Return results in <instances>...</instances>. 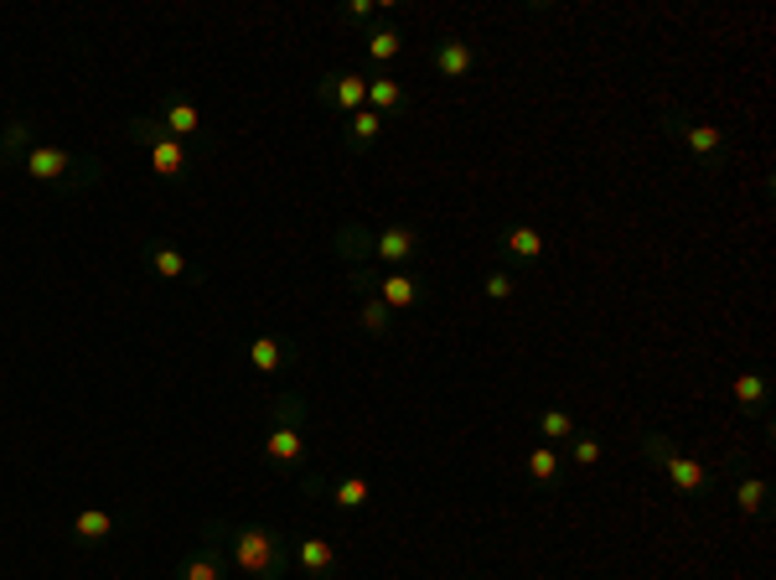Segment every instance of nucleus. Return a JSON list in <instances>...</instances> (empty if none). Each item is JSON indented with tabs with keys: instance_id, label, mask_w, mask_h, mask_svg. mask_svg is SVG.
Returning <instances> with one entry per match:
<instances>
[{
	"instance_id": "obj_8",
	"label": "nucleus",
	"mask_w": 776,
	"mask_h": 580,
	"mask_svg": "<svg viewBox=\"0 0 776 580\" xmlns=\"http://www.w3.org/2000/svg\"><path fill=\"white\" fill-rule=\"evenodd\" d=\"M317 99L326 109H337L342 120L358 115V109H368V73H326L317 83Z\"/></svg>"
},
{
	"instance_id": "obj_5",
	"label": "nucleus",
	"mask_w": 776,
	"mask_h": 580,
	"mask_svg": "<svg viewBox=\"0 0 776 580\" xmlns=\"http://www.w3.org/2000/svg\"><path fill=\"white\" fill-rule=\"evenodd\" d=\"M347 281L358 285V291H373L389 311H415V306H425V296H430L425 281L409 275V270H389V275H383V270H362V264H353Z\"/></svg>"
},
{
	"instance_id": "obj_25",
	"label": "nucleus",
	"mask_w": 776,
	"mask_h": 580,
	"mask_svg": "<svg viewBox=\"0 0 776 580\" xmlns=\"http://www.w3.org/2000/svg\"><path fill=\"white\" fill-rule=\"evenodd\" d=\"M580 425L570 410H559V404H549V410H538V436H544V446H559V440H570Z\"/></svg>"
},
{
	"instance_id": "obj_9",
	"label": "nucleus",
	"mask_w": 776,
	"mask_h": 580,
	"mask_svg": "<svg viewBox=\"0 0 776 580\" xmlns=\"http://www.w3.org/2000/svg\"><path fill=\"white\" fill-rule=\"evenodd\" d=\"M243 358H249V368H259V374H285V368L300 363V347L290 338H279V332H259V338L243 342Z\"/></svg>"
},
{
	"instance_id": "obj_18",
	"label": "nucleus",
	"mask_w": 776,
	"mask_h": 580,
	"mask_svg": "<svg viewBox=\"0 0 776 580\" xmlns=\"http://www.w3.org/2000/svg\"><path fill=\"white\" fill-rule=\"evenodd\" d=\"M379 135H383V115H373V109H358V115H347V125H342V141H347L353 156H368Z\"/></svg>"
},
{
	"instance_id": "obj_29",
	"label": "nucleus",
	"mask_w": 776,
	"mask_h": 580,
	"mask_svg": "<svg viewBox=\"0 0 776 580\" xmlns=\"http://www.w3.org/2000/svg\"><path fill=\"white\" fill-rule=\"evenodd\" d=\"M481 296H487V300H513L517 296V281L508 275V270H498V264H492V270L481 275Z\"/></svg>"
},
{
	"instance_id": "obj_10",
	"label": "nucleus",
	"mask_w": 776,
	"mask_h": 580,
	"mask_svg": "<svg viewBox=\"0 0 776 580\" xmlns=\"http://www.w3.org/2000/svg\"><path fill=\"white\" fill-rule=\"evenodd\" d=\"M419 244H425V234H419L415 223H383L379 234H373V260L404 270L419 255Z\"/></svg>"
},
{
	"instance_id": "obj_3",
	"label": "nucleus",
	"mask_w": 776,
	"mask_h": 580,
	"mask_svg": "<svg viewBox=\"0 0 776 580\" xmlns=\"http://www.w3.org/2000/svg\"><path fill=\"white\" fill-rule=\"evenodd\" d=\"M637 451H642V461H647L653 472H662V477L673 482L678 498H704V493L715 487L709 466H704L699 457H689V451H678V440L662 436V430H642Z\"/></svg>"
},
{
	"instance_id": "obj_21",
	"label": "nucleus",
	"mask_w": 776,
	"mask_h": 580,
	"mask_svg": "<svg viewBox=\"0 0 776 580\" xmlns=\"http://www.w3.org/2000/svg\"><path fill=\"white\" fill-rule=\"evenodd\" d=\"M404 104H409V94H404L398 79H389V73H373V79H368V109H373V115H398Z\"/></svg>"
},
{
	"instance_id": "obj_13",
	"label": "nucleus",
	"mask_w": 776,
	"mask_h": 580,
	"mask_svg": "<svg viewBox=\"0 0 776 580\" xmlns=\"http://www.w3.org/2000/svg\"><path fill=\"white\" fill-rule=\"evenodd\" d=\"M290 560H296L300 576H332V570H337V544L317 540V534H306V540H296Z\"/></svg>"
},
{
	"instance_id": "obj_19",
	"label": "nucleus",
	"mask_w": 776,
	"mask_h": 580,
	"mask_svg": "<svg viewBox=\"0 0 776 580\" xmlns=\"http://www.w3.org/2000/svg\"><path fill=\"white\" fill-rule=\"evenodd\" d=\"M326 493H332V502H337L342 513H362L373 502V482L362 477V472H347L342 482H326Z\"/></svg>"
},
{
	"instance_id": "obj_14",
	"label": "nucleus",
	"mask_w": 776,
	"mask_h": 580,
	"mask_svg": "<svg viewBox=\"0 0 776 580\" xmlns=\"http://www.w3.org/2000/svg\"><path fill=\"white\" fill-rule=\"evenodd\" d=\"M498 249H502V260L534 264V260H544V249H549V244H544V234H538L534 223H513V228L502 234Z\"/></svg>"
},
{
	"instance_id": "obj_1",
	"label": "nucleus",
	"mask_w": 776,
	"mask_h": 580,
	"mask_svg": "<svg viewBox=\"0 0 776 580\" xmlns=\"http://www.w3.org/2000/svg\"><path fill=\"white\" fill-rule=\"evenodd\" d=\"M207 534H218L228 544V560L239 565L249 580H285L290 576V540L275 534V529H264V523H234V529H223V523H207Z\"/></svg>"
},
{
	"instance_id": "obj_7",
	"label": "nucleus",
	"mask_w": 776,
	"mask_h": 580,
	"mask_svg": "<svg viewBox=\"0 0 776 580\" xmlns=\"http://www.w3.org/2000/svg\"><path fill=\"white\" fill-rule=\"evenodd\" d=\"M662 125L673 130L678 141H683V151L699 161V166H719L725 161V130L709 120H694V115H683V109H673V104H662Z\"/></svg>"
},
{
	"instance_id": "obj_6",
	"label": "nucleus",
	"mask_w": 776,
	"mask_h": 580,
	"mask_svg": "<svg viewBox=\"0 0 776 580\" xmlns=\"http://www.w3.org/2000/svg\"><path fill=\"white\" fill-rule=\"evenodd\" d=\"M130 135L151 151V171H156L160 181H177L192 171V145L177 141V135H166L160 120H130Z\"/></svg>"
},
{
	"instance_id": "obj_16",
	"label": "nucleus",
	"mask_w": 776,
	"mask_h": 580,
	"mask_svg": "<svg viewBox=\"0 0 776 580\" xmlns=\"http://www.w3.org/2000/svg\"><path fill=\"white\" fill-rule=\"evenodd\" d=\"M115 529H120V519H115L109 508H83L79 519H73V540H79L83 549H99V544L115 540Z\"/></svg>"
},
{
	"instance_id": "obj_26",
	"label": "nucleus",
	"mask_w": 776,
	"mask_h": 580,
	"mask_svg": "<svg viewBox=\"0 0 776 580\" xmlns=\"http://www.w3.org/2000/svg\"><path fill=\"white\" fill-rule=\"evenodd\" d=\"M358 321L368 327V332H373V338H389V332H394V311H389V306H383V300L373 296V291H362V300H358Z\"/></svg>"
},
{
	"instance_id": "obj_28",
	"label": "nucleus",
	"mask_w": 776,
	"mask_h": 580,
	"mask_svg": "<svg viewBox=\"0 0 776 580\" xmlns=\"http://www.w3.org/2000/svg\"><path fill=\"white\" fill-rule=\"evenodd\" d=\"M564 446H570V461H575V466H600V457H606V446H600L596 436H570L564 440Z\"/></svg>"
},
{
	"instance_id": "obj_24",
	"label": "nucleus",
	"mask_w": 776,
	"mask_h": 580,
	"mask_svg": "<svg viewBox=\"0 0 776 580\" xmlns=\"http://www.w3.org/2000/svg\"><path fill=\"white\" fill-rule=\"evenodd\" d=\"M559 451L554 446H534V451H528V461H523V472H528V482H534V487H554L559 482Z\"/></svg>"
},
{
	"instance_id": "obj_11",
	"label": "nucleus",
	"mask_w": 776,
	"mask_h": 580,
	"mask_svg": "<svg viewBox=\"0 0 776 580\" xmlns=\"http://www.w3.org/2000/svg\"><path fill=\"white\" fill-rule=\"evenodd\" d=\"M477 47L471 42H461V37H440L435 47H430V68H435L440 79H471L477 73Z\"/></svg>"
},
{
	"instance_id": "obj_4",
	"label": "nucleus",
	"mask_w": 776,
	"mask_h": 580,
	"mask_svg": "<svg viewBox=\"0 0 776 580\" xmlns=\"http://www.w3.org/2000/svg\"><path fill=\"white\" fill-rule=\"evenodd\" d=\"M306 394H279L270 404V436H264V461L279 472H300L306 466Z\"/></svg>"
},
{
	"instance_id": "obj_23",
	"label": "nucleus",
	"mask_w": 776,
	"mask_h": 580,
	"mask_svg": "<svg viewBox=\"0 0 776 580\" xmlns=\"http://www.w3.org/2000/svg\"><path fill=\"white\" fill-rule=\"evenodd\" d=\"M177 580H223V560H218V549H213V540L198 544V549L177 565Z\"/></svg>"
},
{
	"instance_id": "obj_27",
	"label": "nucleus",
	"mask_w": 776,
	"mask_h": 580,
	"mask_svg": "<svg viewBox=\"0 0 776 580\" xmlns=\"http://www.w3.org/2000/svg\"><path fill=\"white\" fill-rule=\"evenodd\" d=\"M736 508H740V519H756L761 508H766V477H740L736 482Z\"/></svg>"
},
{
	"instance_id": "obj_12",
	"label": "nucleus",
	"mask_w": 776,
	"mask_h": 580,
	"mask_svg": "<svg viewBox=\"0 0 776 580\" xmlns=\"http://www.w3.org/2000/svg\"><path fill=\"white\" fill-rule=\"evenodd\" d=\"M160 130L177 135V141H202V135H207V115H202L192 99H181L177 94V99L160 104Z\"/></svg>"
},
{
	"instance_id": "obj_2",
	"label": "nucleus",
	"mask_w": 776,
	"mask_h": 580,
	"mask_svg": "<svg viewBox=\"0 0 776 580\" xmlns=\"http://www.w3.org/2000/svg\"><path fill=\"white\" fill-rule=\"evenodd\" d=\"M16 166L37 181V187H58V192H83V187H94V181L104 177L94 156H73L68 145H41V141L26 145L16 156Z\"/></svg>"
},
{
	"instance_id": "obj_20",
	"label": "nucleus",
	"mask_w": 776,
	"mask_h": 580,
	"mask_svg": "<svg viewBox=\"0 0 776 580\" xmlns=\"http://www.w3.org/2000/svg\"><path fill=\"white\" fill-rule=\"evenodd\" d=\"M362 52H368V62H394L398 52H404V37H398V26H389V21H373L368 32H362Z\"/></svg>"
},
{
	"instance_id": "obj_22",
	"label": "nucleus",
	"mask_w": 776,
	"mask_h": 580,
	"mask_svg": "<svg viewBox=\"0 0 776 580\" xmlns=\"http://www.w3.org/2000/svg\"><path fill=\"white\" fill-rule=\"evenodd\" d=\"M332 249H337L347 264H358V260H373V234L362 228V223H342L337 234H332Z\"/></svg>"
},
{
	"instance_id": "obj_17",
	"label": "nucleus",
	"mask_w": 776,
	"mask_h": 580,
	"mask_svg": "<svg viewBox=\"0 0 776 580\" xmlns=\"http://www.w3.org/2000/svg\"><path fill=\"white\" fill-rule=\"evenodd\" d=\"M730 400H736L745 415H761V410L772 404V383H766L761 368H745V374H736V383H730Z\"/></svg>"
},
{
	"instance_id": "obj_30",
	"label": "nucleus",
	"mask_w": 776,
	"mask_h": 580,
	"mask_svg": "<svg viewBox=\"0 0 776 580\" xmlns=\"http://www.w3.org/2000/svg\"><path fill=\"white\" fill-rule=\"evenodd\" d=\"M347 21H358V26H373V21H379V5H373V0H353V5H347Z\"/></svg>"
},
{
	"instance_id": "obj_15",
	"label": "nucleus",
	"mask_w": 776,
	"mask_h": 580,
	"mask_svg": "<svg viewBox=\"0 0 776 580\" xmlns=\"http://www.w3.org/2000/svg\"><path fill=\"white\" fill-rule=\"evenodd\" d=\"M145 264H151V275H160V281H187V275H192V260H187L171 239L145 244Z\"/></svg>"
}]
</instances>
